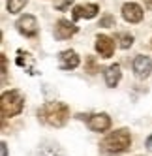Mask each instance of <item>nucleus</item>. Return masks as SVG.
<instances>
[{"label": "nucleus", "mask_w": 152, "mask_h": 156, "mask_svg": "<svg viewBox=\"0 0 152 156\" xmlns=\"http://www.w3.org/2000/svg\"><path fill=\"white\" fill-rule=\"evenodd\" d=\"M38 117L41 122H45L49 126H64L70 119V107L62 102H47L43 104L38 111Z\"/></svg>", "instance_id": "1"}, {"label": "nucleus", "mask_w": 152, "mask_h": 156, "mask_svg": "<svg viewBox=\"0 0 152 156\" xmlns=\"http://www.w3.org/2000/svg\"><path fill=\"white\" fill-rule=\"evenodd\" d=\"M132 145V136L126 128L111 132L109 136H105V139L100 143V151L107 156H115V154H122L130 149Z\"/></svg>", "instance_id": "2"}, {"label": "nucleus", "mask_w": 152, "mask_h": 156, "mask_svg": "<svg viewBox=\"0 0 152 156\" xmlns=\"http://www.w3.org/2000/svg\"><path fill=\"white\" fill-rule=\"evenodd\" d=\"M25 105V98L19 90H8L2 94V100H0V113H2V119L8 117H15L23 111Z\"/></svg>", "instance_id": "3"}, {"label": "nucleus", "mask_w": 152, "mask_h": 156, "mask_svg": "<svg viewBox=\"0 0 152 156\" xmlns=\"http://www.w3.org/2000/svg\"><path fill=\"white\" fill-rule=\"evenodd\" d=\"M86 117V124L92 132H105L111 128V117L105 113H94V115H79V119L83 120Z\"/></svg>", "instance_id": "4"}, {"label": "nucleus", "mask_w": 152, "mask_h": 156, "mask_svg": "<svg viewBox=\"0 0 152 156\" xmlns=\"http://www.w3.org/2000/svg\"><path fill=\"white\" fill-rule=\"evenodd\" d=\"M15 27H17V30L21 32V34L26 36V38H32V36L38 34V21H36L34 15H23V17H19Z\"/></svg>", "instance_id": "5"}, {"label": "nucleus", "mask_w": 152, "mask_h": 156, "mask_svg": "<svg viewBox=\"0 0 152 156\" xmlns=\"http://www.w3.org/2000/svg\"><path fill=\"white\" fill-rule=\"evenodd\" d=\"M96 51L100 53L102 58H111L113 53H115V40L105 36V34L98 36L96 38Z\"/></svg>", "instance_id": "6"}, {"label": "nucleus", "mask_w": 152, "mask_h": 156, "mask_svg": "<svg viewBox=\"0 0 152 156\" xmlns=\"http://www.w3.org/2000/svg\"><path fill=\"white\" fill-rule=\"evenodd\" d=\"M122 17L128 23H141L143 21V8L135 2H128L122 6Z\"/></svg>", "instance_id": "7"}, {"label": "nucleus", "mask_w": 152, "mask_h": 156, "mask_svg": "<svg viewBox=\"0 0 152 156\" xmlns=\"http://www.w3.org/2000/svg\"><path fill=\"white\" fill-rule=\"evenodd\" d=\"M133 72L135 75L139 77V79H145V77L150 75L152 72V60L148 57H145V55H139V57L133 58Z\"/></svg>", "instance_id": "8"}, {"label": "nucleus", "mask_w": 152, "mask_h": 156, "mask_svg": "<svg viewBox=\"0 0 152 156\" xmlns=\"http://www.w3.org/2000/svg\"><path fill=\"white\" fill-rule=\"evenodd\" d=\"M75 32H77V27L73 23H70L68 19H60L57 21V27H55V38L57 40H68L71 38Z\"/></svg>", "instance_id": "9"}, {"label": "nucleus", "mask_w": 152, "mask_h": 156, "mask_svg": "<svg viewBox=\"0 0 152 156\" xmlns=\"http://www.w3.org/2000/svg\"><path fill=\"white\" fill-rule=\"evenodd\" d=\"M58 66H60V70H73V68H77V66H79L77 53L71 51V49L62 51L58 55Z\"/></svg>", "instance_id": "10"}, {"label": "nucleus", "mask_w": 152, "mask_h": 156, "mask_svg": "<svg viewBox=\"0 0 152 156\" xmlns=\"http://www.w3.org/2000/svg\"><path fill=\"white\" fill-rule=\"evenodd\" d=\"M98 12H100V8H98L96 4H86V6H75L73 8V19H92L98 15Z\"/></svg>", "instance_id": "11"}, {"label": "nucleus", "mask_w": 152, "mask_h": 156, "mask_svg": "<svg viewBox=\"0 0 152 156\" xmlns=\"http://www.w3.org/2000/svg\"><path fill=\"white\" fill-rule=\"evenodd\" d=\"M120 77H122V72H120V66L118 64H113V66H109V68L105 70V83H107V87H116L118 81H120Z\"/></svg>", "instance_id": "12"}, {"label": "nucleus", "mask_w": 152, "mask_h": 156, "mask_svg": "<svg viewBox=\"0 0 152 156\" xmlns=\"http://www.w3.org/2000/svg\"><path fill=\"white\" fill-rule=\"evenodd\" d=\"M116 41L120 43L122 49H128V47L133 45V36L128 34V32H120V34H116Z\"/></svg>", "instance_id": "13"}, {"label": "nucleus", "mask_w": 152, "mask_h": 156, "mask_svg": "<svg viewBox=\"0 0 152 156\" xmlns=\"http://www.w3.org/2000/svg\"><path fill=\"white\" fill-rule=\"evenodd\" d=\"M26 6V0H8V12L9 13H19Z\"/></svg>", "instance_id": "14"}, {"label": "nucleus", "mask_w": 152, "mask_h": 156, "mask_svg": "<svg viewBox=\"0 0 152 156\" xmlns=\"http://www.w3.org/2000/svg\"><path fill=\"white\" fill-rule=\"evenodd\" d=\"M100 27H105V28H109V27H115V17L113 15H105L100 19Z\"/></svg>", "instance_id": "15"}, {"label": "nucleus", "mask_w": 152, "mask_h": 156, "mask_svg": "<svg viewBox=\"0 0 152 156\" xmlns=\"http://www.w3.org/2000/svg\"><path fill=\"white\" fill-rule=\"evenodd\" d=\"M0 62H2V83H6V73H8V60H6V57H4V55L0 57Z\"/></svg>", "instance_id": "16"}, {"label": "nucleus", "mask_w": 152, "mask_h": 156, "mask_svg": "<svg viewBox=\"0 0 152 156\" xmlns=\"http://www.w3.org/2000/svg\"><path fill=\"white\" fill-rule=\"evenodd\" d=\"M71 2H73V0H64V2H60V4H58L57 8H58V9H66V8H68V6H70Z\"/></svg>", "instance_id": "17"}, {"label": "nucleus", "mask_w": 152, "mask_h": 156, "mask_svg": "<svg viewBox=\"0 0 152 156\" xmlns=\"http://www.w3.org/2000/svg\"><path fill=\"white\" fill-rule=\"evenodd\" d=\"M0 147H2V156H8V145L2 141V143H0Z\"/></svg>", "instance_id": "18"}, {"label": "nucleus", "mask_w": 152, "mask_h": 156, "mask_svg": "<svg viewBox=\"0 0 152 156\" xmlns=\"http://www.w3.org/2000/svg\"><path fill=\"white\" fill-rule=\"evenodd\" d=\"M147 149H148V151L152 152V136H150V137L147 139Z\"/></svg>", "instance_id": "19"}, {"label": "nucleus", "mask_w": 152, "mask_h": 156, "mask_svg": "<svg viewBox=\"0 0 152 156\" xmlns=\"http://www.w3.org/2000/svg\"><path fill=\"white\" fill-rule=\"evenodd\" d=\"M145 6L150 9V12H152V0H145Z\"/></svg>", "instance_id": "20"}]
</instances>
